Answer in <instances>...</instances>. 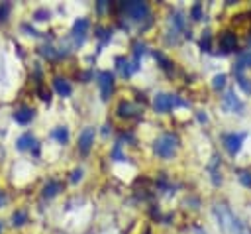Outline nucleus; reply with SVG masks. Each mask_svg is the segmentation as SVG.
I'll return each instance as SVG.
<instances>
[{"label":"nucleus","mask_w":251,"mask_h":234,"mask_svg":"<svg viewBox=\"0 0 251 234\" xmlns=\"http://www.w3.org/2000/svg\"><path fill=\"white\" fill-rule=\"evenodd\" d=\"M214 216L218 220V226L226 232V234H251L249 228L226 206V205H216L214 206Z\"/></svg>","instance_id":"obj_1"},{"label":"nucleus","mask_w":251,"mask_h":234,"mask_svg":"<svg viewBox=\"0 0 251 234\" xmlns=\"http://www.w3.org/2000/svg\"><path fill=\"white\" fill-rule=\"evenodd\" d=\"M153 147H155V153H157L159 157L169 159V157L175 155V151H176V147H178V138H176L175 134H163V136L157 138V142H155Z\"/></svg>","instance_id":"obj_2"},{"label":"nucleus","mask_w":251,"mask_h":234,"mask_svg":"<svg viewBox=\"0 0 251 234\" xmlns=\"http://www.w3.org/2000/svg\"><path fill=\"white\" fill-rule=\"evenodd\" d=\"M184 102L178 98V96H173V94H157L155 98H153V106H155V110L157 112H167V110H171L173 106H182Z\"/></svg>","instance_id":"obj_3"},{"label":"nucleus","mask_w":251,"mask_h":234,"mask_svg":"<svg viewBox=\"0 0 251 234\" xmlns=\"http://www.w3.org/2000/svg\"><path fill=\"white\" fill-rule=\"evenodd\" d=\"M245 138H247L245 132H231V134H226V136H224V146L227 147V151H229L231 155H235V153L241 149V144H243Z\"/></svg>","instance_id":"obj_4"},{"label":"nucleus","mask_w":251,"mask_h":234,"mask_svg":"<svg viewBox=\"0 0 251 234\" xmlns=\"http://www.w3.org/2000/svg\"><path fill=\"white\" fill-rule=\"evenodd\" d=\"M98 87H100L102 100H108V98H110V92H112V88H114V75H112L110 71L98 73Z\"/></svg>","instance_id":"obj_5"},{"label":"nucleus","mask_w":251,"mask_h":234,"mask_svg":"<svg viewBox=\"0 0 251 234\" xmlns=\"http://www.w3.org/2000/svg\"><path fill=\"white\" fill-rule=\"evenodd\" d=\"M122 8L126 10V14H129L133 20H143V16L149 14V8L145 2H126L122 4Z\"/></svg>","instance_id":"obj_6"},{"label":"nucleus","mask_w":251,"mask_h":234,"mask_svg":"<svg viewBox=\"0 0 251 234\" xmlns=\"http://www.w3.org/2000/svg\"><path fill=\"white\" fill-rule=\"evenodd\" d=\"M222 108L226 110V112H241L243 110V102L235 96V92L233 90H227L226 94H224V98H222Z\"/></svg>","instance_id":"obj_7"},{"label":"nucleus","mask_w":251,"mask_h":234,"mask_svg":"<svg viewBox=\"0 0 251 234\" xmlns=\"http://www.w3.org/2000/svg\"><path fill=\"white\" fill-rule=\"evenodd\" d=\"M94 128L92 126H88V128H84L82 132H80V136H78V149H80V153H88L90 151V147H92V144H94Z\"/></svg>","instance_id":"obj_8"},{"label":"nucleus","mask_w":251,"mask_h":234,"mask_svg":"<svg viewBox=\"0 0 251 234\" xmlns=\"http://www.w3.org/2000/svg\"><path fill=\"white\" fill-rule=\"evenodd\" d=\"M88 26H90V22H88L86 18H76V20H75L73 37H75V41H76L78 45L84 41V35H86V31H88Z\"/></svg>","instance_id":"obj_9"},{"label":"nucleus","mask_w":251,"mask_h":234,"mask_svg":"<svg viewBox=\"0 0 251 234\" xmlns=\"http://www.w3.org/2000/svg\"><path fill=\"white\" fill-rule=\"evenodd\" d=\"M16 149H20V151L33 149V153H37V151H39L37 142H35V138H33L31 134H24V136H20V138L16 140Z\"/></svg>","instance_id":"obj_10"},{"label":"nucleus","mask_w":251,"mask_h":234,"mask_svg":"<svg viewBox=\"0 0 251 234\" xmlns=\"http://www.w3.org/2000/svg\"><path fill=\"white\" fill-rule=\"evenodd\" d=\"M33 116H35V110L31 106H20L14 110V120L18 124H29L33 120Z\"/></svg>","instance_id":"obj_11"},{"label":"nucleus","mask_w":251,"mask_h":234,"mask_svg":"<svg viewBox=\"0 0 251 234\" xmlns=\"http://www.w3.org/2000/svg\"><path fill=\"white\" fill-rule=\"evenodd\" d=\"M235 45H237V37H235V33H233V31H226V33H222V35H220V49H222L224 53L233 51V49H235Z\"/></svg>","instance_id":"obj_12"},{"label":"nucleus","mask_w":251,"mask_h":234,"mask_svg":"<svg viewBox=\"0 0 251 234\" xmlns=\"http://www.w3.org/2000/svg\"><path fill=\"white\" fill-rule=\"evenodd\" d=\"M53 87H55V90H57L61 96H69V94L73 92L71 83H69L67 79H61V77H57V79L53 81Z\"/></svg>","instance_id":"obj_13"},{"label":"nucleus","mask_w":251,"mask_h":234,"mask_svg":"<svg viewBox=\"0 0 251 234\" xmlns=\"http://www.w3.org/2000/svg\"><path fill=\"white\" fill-rule=\"evenodd\" d=\"M63 189V185L59 181H47V185L43 187V197L47 199H53L55 195H59V191Z\"/></svg>","instance_id":"obj_14"},{"label":"nucleus","mask_w":251,"mask_h":234,"mask_svg":"<svg viewBox=\"0 0 251 234\" xmlns=\"http://www.w3.org/2000/svg\"><path fill=\"white\" fill-rule=\"evenodd\" d=\"M51 136H53L59 144H67V140H69V130H67L65 126H59V128H55V130L51 132Z\"/></svg>","instance_id":"obj_15"},{"label":"nucleus","mask_w":251,"mask_h":234,"mask_svg":"<svg viewBox=\"0 0 251 234\" xmlns=\"http://www.w3.org/2000/svg\"><path fill=\"white\" fill-rule=\"evenodd\" d=\"M118 112H120V116H133L137 112V106L131 104V102H122L120 108H118Z\"/></svg>","instance_id":"obj_16"},{"label":"nucleus","mask_w":251,"mask_h":234,"mask_svg":"<svg viewBox=\"0 0 251 234\" xmlns=\"http://www.w3.org/2000/svg\"><path fill=\"white\" fill-rule=\"evenodd\" d=\"M24 222H27V212L25 210H16L12 214V224L14 226H22Z\"/></svg>","instance_id":"obj_17"},{"label":"nucleus","mask_w":251,"mask_h":234,"mask_svg":"<svg viewBox=\"0 0 251 234\" xmlns=\"http://www.w3.org/2000/svg\"><path fill=\"white\" fill-rule=\"evenodd\" d=\"M224 87H226V75L220 73V75H216V77L212 79V88H214V90H220V88H224Z\"/></svg>","instance_id":"obj_18"},{"label":"nucleus","mask_w":251,"mask_h":234,"mask_svg":"<svg viewBox=\"0 0 251 234\" xmlns=\"http://www.w3.org/2000/svg\"><path fill=\"white\" fill-rule=\"evenodd\" d=\"M237 85L243 88V92H245V94H251V81H249L247 77L239 75V77H237Z\"/></svg>","instance_id":"obj_19"},{"label":"nucleus","mask_w":251,"mask_h":234,"mask_svg":"<svg viewBox=\"0 0 251 234\" xmlns=\"http://www.w3.org/2000/svg\"><path fill=\"white\" fill-rule=\"evenodd\" d=\"M239 181L243 187H251V173L249 171H241L239 173Z\"/></svg>","instance_id":"obj_20"},{"label":"nucleus","mask_w":251,"mask_h":234,"mask_svg":"<svg viewBox=\"0 0 251 234\" xmlns=\"http://www.w3.org/2000/svg\"><path fill=\"white\" fill-rule=\"evenodd\" d=\"M190 14H192V20H200L202 18V4H194Z\"/></svg>","instance_id":"obj_21"},{"label":"nucleus","mask_w":251,"mask_h":234,"mask_svg":"<svg viewBox=\"0 0 251 234\" xmlns=\"http://www.w3.org/2000/svg\"><path fill=\"white\" fill-rule=\"evenodd\" d=\"M200 45H202V49H204V51H210V31H204Z\"/></svg>","instance_id":"obj_22"},{"label":"nucleus","mask_w":251,"mask_h":234,"mask_svg":"<svg viewBox=\"0 0 251 234\" xmlns=\"http://www.w3.org/2000/svg\"><path fill=\"white\" fill-rule=\"evenodd\" d=\"M41 53H43L45 57H49V59L59 57V53H55V51H53V47H41Z\"/></svg>","instance_id":"obj_23"},{"label":"nucleus","mask_w":251,"mask_h":234,"mask_svg":"<svg viewBox=\"0 0 251 234\" xmlns=\"http://www.w3.org/2000/svg\"><path fill=\"white\" fill-rule=\"evenodd\" d=\"M80 179H82V169L78 167V169H75V171L71 173V181L76 183V181H80Z\"/></svg>","instance_id":"obj_24"},{"label":"nucleus","mask_w":251,"mask_h":234,"mask_svg":"<svg viewBox=\"0 0 251 234\" xmlns=\"http://www.w3.org/2000/svg\"><path fill=\"white\" fill-rule=\"evenodd\" d=\"M8 12H10V4H2V8H0V20H6Z\"/></svg>","instance_id":"obj_25"},{"label":"nucleus","mask_w":251,"mask_h":234,"mask_svg":"<svg viewBox=\"0 0 251 234\" xmlns=\"http://www.w3.org/2000/svg\"><path fill=\"white\" fill-rule=\"evenodd\" d=\"M6 203H8V197H6V193H4V191H0V208H2Z\"/></svg>","instance_id":"obj_26"},{"label":"nucleus","mask_w":251,"mask_h":234,"mask_svg":"<svg viewBox=\"0 0 251 234\" xmlns=\"http://www.w3.org/2000/svg\"><path fill=\"white\" fill-rule=\"evenodd\" d=\"M43 16H49V12H45V10H39V12L35 14V20H45Z\"/></svg>","instance_id":"obj_27"},{"label":"nucleus","mask_w":251,"mask_h":234,"mask_svg":"<svg viewBox=\"0 0 251 234\" xmlns=\"http://www.w3.org/2000/svg\"><path fill=\"white\" fill-rule=\"evenodd\" d=\"M198 120H200V122H208V116H206L204 112H198Z\"/></svg>","instance_id":"obj_28"},{"label":"nucleus","mask_w":251,"mask_h":234,"mask_svg":"<svg viewBox=\"0 0 251 234\" xmlns=\"http://www.w3.org/2000/svg\"><path fill=\"white\" fill-rule=\"evenodd\" d=\"M0 232H2V222H0Z\"/></svg>","instance_id":"obj_29"}]
</instances>
